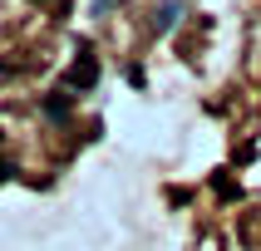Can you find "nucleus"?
<instances>
[{"label":"nucleus","instance_id":"f257e3e1","mask_svg":"<svg viewBox=\"0 0 261 251\" xmlns=\"http://www.w3.org/2000/svg\"><path fill=\"white\" fill-rule=\"evenodd\" d=\"M64 84L69 89H94L99 84V54H94V49H79V59H74L69 74H64Z\"/></svg>","mask_w":261,"mask_h":251},{"label":"nucleus","instance_id":"f03ea898","mask_svg":"<svg viewBox=\"0 0 261 251\" xmlns=\"http://www.w3.org/2000/svg\"><path fill=\"white\" fill-rule=\"evenodd\" d=\"M212 192H217V197H222V202H237V197H242V187H237V182H232V177H212Z\"/></svg>","mask_w":261,"mask_h":251},{"label":"nucleus","instance_id":"7ed1b4c3","mask_svg":"<svg viewBox=\"0 0 261 251\" xmlns=\"http://www.w3.org/2000/svg\"><path fill=\"white\" fill-rule=\"evenodd\" d=\"M177 15H182V5H173V0H168V5H158V20H153V30H158V35H163V30H173Z\"/></svg>","mask_w":261,"mask_h":251},{"label":"nucleus","instance_id":"20e7f679","mask_svg":"<svg viewBox=\"0 0 261 251\" xmlns=\"http://www.w3.org/2000/svg\"><path fill=\"white\" fill-rule=\"evenodd\" d=\"M44 114H49V118H69V94H55V99H44Z\"/></svg>","mask_w":261,"mask_h":251},{"label":"nucleus","instance_id":"39448f33","mask_svg":"<svg viewBox=\"0 0 261 251\" xmlns=\"http://www.w3.org/2000/svg\"><path fill=\"white\" fill-rule=\"evenodd\" d=\"M5 177H10V162H0V182H5Z\"/></svg>","mask_w":261,"mask_h":251},{"label":"nucleus","instance_id":"423d86ee","mask_svg":"<svg viewBox=\"0 0 261 251\" xmlns=\"http://www.w3.org/2000/svg\"><path fill=\"white\" fill-rule=\"evenodd\" d=\"M35 5H49V0H35Z\"/></svg>","mask_w":261,"mask_h":251}]
</instances>
